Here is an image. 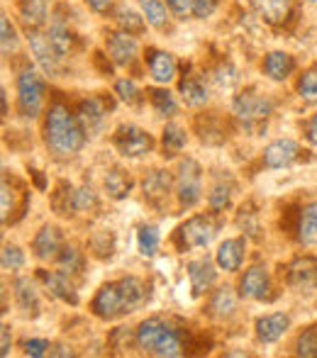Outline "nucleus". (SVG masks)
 <instances>
[{
    "label": "nucleus",
    "mask_w": 317,
    "mask_h": 358,
    "mask_svg": "<svg viewBox=\"0 0 317 358\" xmlns=\"http://www.w3.org/2000/svg\"><path fill=\"white\" fill-rule=\"evenodd\" d=\"M115 95H118L122 103L134 105L139 100V88L132 78H120V80H115Z\"/></svg>",
    "instance_id": "79ce46f5"
},
{
    "label": "nucleus",
    "mask_w": 317,
    "mask_h": 358,
    "mask_svg": "<svg viewBox=\"0 0 317 358\" xmlns=\"http://www.w3.org/2000/svg\"><path fill=\"white\" fill-rule=\"evenodd\" d=\"M115 22L120 29L129 34H142L144 32V17L139 13H134L132 8H118L115 10Z\"/></svg>",
    "instance_id": "f704fd0d"
},
{
    "label": "nucleus",
    "mask_w": 317,
    "mask_h": 358,
    "mask_svg": "<svg viewBox=\"0 0 317 358\" xmlns=\"http://www.w3.org/2000/svg\"><path fill=\"white\" fill-rule=\"evenodd\" d=\"M57 264H59V268L69 275L80 273V268H83V254H80L73 244H64V249L59 251V256H57Z\"/></svg>",
    "instance_id": "72a5a7b5"
},
{
    "label": "nucleus",
    "mask_w": 317,
    "mask_h": 358,
    "mask_svg": "<svg viewBox=\"0 0 317 358\" xmlns=\"http://www.w3.org/2000/svg\"><path fill=\"white\" fill-rule=\"evenodd\" d=\"M271 290V278H269V271L266 266H251L249 271H244L239 280V295L246 297V300H264L269 297Z\"/></svg>",
    "instance_id": "4468645a"
},
{
    "label": "nucleus",
    "mask_w": 317,
    "mask_h": 358,
    "mask_svg": "<svg viewBox=\"0 0 317 358\" xmlns=\"http://www.w3.org/2000/svg\"><path fill=\"white\" fill-rule=\"evenodd\" d=\"M295 354L305 356V358L317 356V324L308 327V329L295 339Z\"/></svg>",
    "instance_id": "58836bf2"
},
{
    "label": "nucleus",
    "mask_w": 317,
    "mask_h": 358,
    "mask_svg": "<svg viewBox=\"0 0 317 358\" xmlns=\"http://www.w3.org/2000/svg\"><path fill=\"white\" fill-rule=\"evenodd\" d=\"M95 205H98V198H95V190L90 185H80V188L73 190V210L85 213V210L95 208Z\"/></svg>",
    "instance_id": "37998d69"
},
{
    "label": "nucleus",
    "mask_w": 317,
    "mask_h": 358,
    "mask_svg": "<svg viewBox=\"0 0 317 358\" xmlns=\"http://www.w3.org/2000/svg\"><path fill=\"white\" fill-rule=\"evenodd\" d=\"M230 200H232V188L225 183H215L213 190L208 195V205L213 208V213H223L230 208Z\"/></svg>",
    "instance_id": "ea45409f"
},
{
    "label": "nucleus",
    "mask_w": 317,
    "mask_h": 358,
    "mask_svg": "<svg viewBox=\"0 0 317 358\" xmlns=\"http://www.w3.org/2000/svg\"><path fill=\"white\" fill-rule=\"evenodd\" d=\"M110 105L105 103L103 98H98V95H93V98H85L78 103V122L80 127L85 129V134L88 137H95V134L103 129L105 124V115H108Z\"/></svg>",
    "instance_id": "9b49d317"
},
{
    "label": "nucleus",
    "mask_w": 317,
    "mask_h": 358,
    "mask_svg": "<svg viewBox=\"0 0 317 358\" xmlns=\"http://www.w3.org/2000/svg\"><path fill=\"white\" fill-rule=\"evenodd\" d=\"M218 234V224L213 222L210 215H195L188 222L178 227L176 231V241H178V249H203Z\"/></svg>",
    "instance_id": "39448f33"
},
{
    "label": "nucleus",
    "mask_w": 317,
    "mask_h": 358,
    "mask_svg": "<svg viewBox=\"0 0 317 358\" xmlns=\"http://www.w3.org/2000/svg\"><path fill=\"white\" fill-rule=\"evenodd\" d=\"M85 3H88V8L98 15H108L110 8H113V0H85Z\"/></svg>",
    "instance_id": "8fccbe9b"
},
{
    "label": "nucleus",
    "mask_w": 317,
    "mask_h": 358,
    "mask_svg": "<svg viewBox=\"0 0 317 358\" xmlns=\"http://www.w3.org/2000/svg\"><path fill=\"white\" fill-rule=\"evenodd\" d=\"M305 137H308L310 144L317 146V113L308 120V124H305Z\"/></svg>",
    "instance_id": "3c124183"
},
{
    "label": "nucleus",
    "mask_w": 317,
    "mask_h": 358,
    "mask_svg": "<svg viewBox=\"0 0 317 358\" xmlns=\"http://www.w3.org/2000/svg\"><path fill=\"white\" fill-rule=\"evenodd\" d=\"M234 310H237V295L232 292V287H218L210 297V315L218 317V320H227V317L234 315Z\"/></svg>",
    "instance_id": "393cba45"
},
{
    "label": "nucleus",
    "mask_w": 317,
    "mask_h": 358,
    "mask_svg": "<svg viewBox=\"0 0 317 358\" xmlns=\"http://www.w3.org/2000/svg\"><path fill=\"white\" fill-rule=\"evenodd\" d=\"M188 144V134L181 124L176 122H169L161 132V146H164V156H176L178 151L185 149Z\"/></svg>",
    "instance_id": "c85d7f7f"
},
{
    "label": "nucleus",
    "mask_w": 317,
    "mask_h": 358,
    "mask_svg": "<svg viewBox=\"0 0 317 358\" xmlns=\"http://www.w3.org/2000/svg\"><path fill=\"white\" fill-rule=\"evenodd\" d=\"M120 290H122L125 305H127V312H134L144 300H147V287H144L142 280L137 275H127V278H120Z\"/></svg>",
    "instance_id": "cd10ccee"
},
{
    "label": "nucleus",
    "mask_w": 317,
    "mask_h": 358,
    "mask_svg": "<svg viewBox=\"0 0 317 358\" xmlns=\"http://www.w3.org/2000/svg\"><path fill=\"white\" fill-rule=\"evenodd\" d=\"M0 32H3V37H0V42H3V54L8 57L10 52L17 49V32H15L8 15H3V20H0Z\"/></svg>",
    "instance_id": "c03bdc74"
},
{
    "label": "nucleus",
    "mask_w": 317,
    "mask_h": 358,
    "mask_svg": "<svg viewBox=\"0 0 317 358\" xmlns=\"http://www.w3.org/2000/svg\"><path fill=\"white\" fill-rule=\"evenodd\" d=\"M159 229L154 224H142L137 231V246L142 251V256H154L159 251Z\"/></svg>",
    "instance_id": "c9c22d12"
},
{
    "label": "nucleus",
    "mask_w": 317,
    "mask_h": 358,
    "mask_svg": "<svg viewBox=\"0 0 317 358\" xmlns=\"http://www.w3.org/2000/svg\"><path fill=\"white\" fill-rule=\"evenodd\" d=\"M47 85L34 69H24L17 76V113L24 120H37L42 113Z\"/></svg>",
    "instance_id": "7ed1b4c3"
},
{
    "label": "nucleus",
    "mask_w": 317,
    "mask_h": 358,
    "mask_svg": "<svg viewBox=\"0 0 317 358\" xmlns=\"http://www.w3.org/2000/svg\"><path fill=\"white\" fill-rule=\"evenodd\" d=\"M147 66H149V76L157 80L159 85H166L176 78V71H178V64H176L174 54L161 52V49H147Z\"/></svg>",
    "instance_id": "a211bd4d"
},
{
    "label": "nucleus",
    "mask_w": 317,
    "mask_h": 358,
    "mask_svg": "<svg viewBox=\"0 0 317 358\" xmlns=\"http://www.w3.org/2000/svg\"><path fill=\"white\" fill-rule=\"evenodd\" d=\"M105 49H108L113 64H118V66H132V64L137 62V54H139L137 39H134L129 32H125V29L105 34Z\"/></svg>",
    "instance_id": "1a4fd4ad"
},
{
    "label": "nucleus",
    "mask_w": 317,
    "mask_h": 358,
    "mask_svg": "<svg viewBox=\"0 0 317 358\" xmlns=\"http://www.w3.org/2000/svg\"><path fill=\"white\" fill-rule=\"evenodd\" d=\"M134 180L132 176L127 173V171L122 169H110L108 173H105V190H108V195L113 200H122L129 195V190H132Z\"/></svg>",
    "instance_id": "bb28decb"
},
{
    "label": "nucleus",
    "mask_w": 317,
    "mask_h": 358,
    "mask_svg": "<svg viewBox=\"0 0 317 358\" xmlns=\"http://www.w3.org/2000/svg\"><path fill=\"white\" fill-rule=\"evenodd\" d=\"M8 115V95H5V88H3V117Z\"/></svg>",
    "instance_id": "864d4df0"
},
{
    "label": "nucleus",
    "mask_w": 317,
    "mask_h": 358,
    "mask_svg": "<svg viewBox=\"0 0 317 358\" xmlns=\"http://www.w3.org/2000/svg\"><path fill=\"white\" fill-rule=\"evenodd\" d=\"M303 146H300L295 139H276V142H271L269 146L264 149V156H261V161H264L266 169H288V166H293L295 161H300V156H303Z\"/></svg>",
    "instance_id": "9d476101"
},
{
    "label": "nucleus",
    "mask_w": 317,
    "mask_h": 358,
    "mask_svg": "<svg viewBox=\"0 0 317 358\" xmlns=\"http://www.w3.org/2000/svg\"><path fill=\"white\" fill-rule=\"evenodd\" d=\"M90 310H93L95 317H100V320H105V322L127 315V305H125L120 283H105L100 287V290L95 292L93 302H90Z\"/></svg>",
    "instance_id": "6e6552de"
},
{
    "label": "nucleus",
    "mask_w": 317,
    "mask_h": 358,
    "mask_svg": "<svg viewBox=\"0 0 317 358\" xmlns=\"http://www.w3.org/2000/svg\"><path fill=\"white\" fill-rule=\"evenodd\" d=\"M0 264H3V271H20L24 266V251L15 244H5L3 246V256H0Z\"/></svg>",
    "instance_id": "a19ab883"
},
{
    "label": "nucleus",
    "mask_w": 317,
    "mask_h": 358,
    "mask_svg": "<svg viewBox=\"0 0 317 358\" xmlns=\"http://www.w3.org/2000/svg\"><path fill=\"white\" fill-rule=\"evenodd\" d=\"M308 3H317V0H308Z\"/></svg>",
    "instance_id": "6e6d98bb"
},
{
    "label": "nucleus",
    "mask_w": 317,
    "mask_h": 358,
    "mask_svg": "<svg viewBox=\"0 0 317 358\" xmlns=\"http://www.w3.org/2000/svg\"><path fill=\"white\" fill-rule=\"evenodd\" d=\"M259 8L269 22H283L290 15V0H259Z\"/></svg>",
    "instance_id": "e433bc0d"
},
{
    "label": "nucleus",
    "mask_w": 317,
    "mask_h": 358,
    "mask_svg": "<svg viewBox=\"0 0 317 358\" xmlns=\"http://www.w3.org/2000/svg\"><path fill=\"white\" fill-rule=\"evenodd\" d=\"M15 213V190L8 185V178L3 180V222Z\"/></svg>",
    "instance_id": "49530a36"
},
{
    "label": "nucleus",
    "mask_w": 317,
    "mask_h": 358,
    "mask_svg": "<svg viewBox=\"0 0 317 358\" xmlns=\"http://www.w3.org/2000/svg\"><path fill=\"white\" fill-rule=\"evenodd\" d=\"M271 110H274V103H271L266 95L254 93V90H244V93H239L237 98L232 100L234 117H237L244 127H256V124H261L271 115Z\"/></svg>",
    "instance_id": "423d86ee"
},
{
    "label": "nucleus",
    "mask_w": 317,
    "mask_h": 358,
    "mask_svg": "<svg viewBox=\"0 0 317 358\" xmlns=\"http://www.w3.org/2000/svg\"><path fill=\"white\" fill-rule=\"evenodd\" d=\"M203 193V169L195 159H183L176 173V198L181 208H193Z\"/></svg>",
    "instance_id": "20e7f679"
},
{
    "label": "nucleus",
    "mask_w": 317,
    "mask_h": 358,
    "mask_svg": "<svg viewBox=\"0 0 317 358\" xmlns=\"http://www.w3.org/2000/svg\"><path fill=\"white\" fill-rule=\"evenodd\" d=\"M62 249H64V234L54 224H44L32 241V251L39 261H54Z\"/></svg>",
    "instance_id": "2eb2a0df"
},
{
    "label": "nucleus",
    "mask_w": 317,
    "mask_h": 358,
    "mask_svg": "<svg viewBox=\"0 0 317 358\" xmlns=\"http://www.w3.org/2000/svg\"><path fill=\"white\" fill-rule=\"evenodd\" d=\"M10 344H13V336H10V327L8 324H3V349H0V354L3 356H8L10 354Z\"/></svg>",
    "instance_id": "603ef678"
},
{
    "label": "nucleus",
    "mask_w": 317,
    "mask_h": 358,
    "mask_svg": "<svg viewBox=\"0 0 317 358\" xmlns=\"http://www.w3.org/2000/svg\"><path fill=\"white\" fill-rule=\"evenodd\" d=\"M288 285L295 290H317V259L313 256H298L293 264L288 266Z\"/></svg>",
    "instance_id": "ddd939ff"
},
{
    "label": "nucleus",
    "mask_w": 317,
    "mask_h": 358,
    "mask_svg": "<svg viewBox=\"0 0 317 358\" xmlns=\"http://www.w3.org/2000/svg\"><path fill=\"white\" fill-rule=\"evenodd\" d=\"M298 95L308 103H317V64L310 66L308 71H303V76L298 78Z\"/></svg>",
    "instance_id": "4c0bfd02"
},
{
    "label": "nucleus",
    "mask_w": 317,
    "mask_h": 358,
    "mask_svg": "<svg viewBox=\"0 0 317 358\" xmlns=\"http://www.w3.org/2000/svg\"><path fill=\"white\" fill-rule=\"evenodd\" d=\"M185 271H188V280H190V287H193V295L208 292L210 287L215 285V280H218V271H215L213 261H210L208 256L188 261V268Z\"/></svg>",
    "instance_id": "6ab92c4d"
},
{
    "label": "nucleus",
    "mask_w": 317,
    "mask_h": 358,
    "mask_svg": "<svg viewBox=\"0 0 317 358\" xmlns=\"http://www.w3.org/2000/svg\"><path fill=\"white\" fill-rule=\"evenodd\" d=\"M85 129L80 127L78 115H73L62 100H54L44 117V144L54 156H76L85 144Z\"/></svg>",
    "instance_id": "f257e3e1"
},
{
    "label": "nucleus",
    "mask_w": 317,
    "mask_h": 358,
    "mask_svg": "<svg viewBox=\"0 0 317 358\" xmlns=\"http://www.w3.org/2000/svg\"><path fill=\"white\" fill-rule=\"evenodd\" d=\"M142 190H144V198L149 200L152 205H161L166 200V195H169L171 190V176L169 171H149L147 176H144L142 180Z\"/></svg>",
    "instance_id": "412c9836"
},
{
    "label": "nucleus",
    "mask_w": 317,
    "mask_h": 358,
    "mask_svg": "<svg viewBox=\"0 0 317 358\" xmlns=\"http://www.w3.org/2000/svg\"><path fill=\"white\" fill-rule=\"evenodd\" d=\"M295 71V59L288 52H271L264 59V73L271 80H286Z\"/></svg>",
    "instance_id": "4be33fe9"
},
{
    "label": "nucleus",
    "mask_w": 317,
    "mask_h": 358,
    "mask_svg": "<svg viewBox=\"0 0 317 358\" xmlns=\"http://www.w3.org/2000/svg\"><path fill=\"white\" fill-rule=\"evenodd\" d=\"M166 3H169V5H171V3H174V0H166Z\"/></svg>",
    "instance_id": "5fc2aeb1"
},
{
    "label": "nucleus",
    "mask_w": 317,
    "mask_h": 358,
    "mask_svg": "<svg viewBox=\"0 0 317 358\" xmlns=\"http://www.w3.org/2000/svg\"><path fill=\"white\" fill-rule=\"evenodd\" d=\"M215 8H218V0H195L193 3V17H198V20L210 17V15L215 13Z\"/></svg>",
    "instance_id": "de8ad7c7"
},
{
    "label": "nucleus",
    "mask_w": 317,
    "mask_h": 358,
    "mask_svg": "<svg viewBox=\"0 0 317 358\" xmlns=\"http://www.w3.org/2000/svg\"><path fill=\"white\" fill-rule=\"evenodd\" d=\"M20 15H22L27 29L42 27L47 22V3L44 0H20Z\"/></svg>",
    "instance_id": "7c9ffc66"
},
{
    "label": "nucleus",
    "mask_w": 317,
    "mask_h": 358,
    "mask_svg": "<svg viewBox=\"0 0 317 358\" xmlns=\"http://www.w3.org/2000/svg\"><path fill=\"white\" fill-rule=\"evenodd\" d=\"M149 100H152L154 113L161 115V117H174L178 113V103L166 88H152L149 90Z\"/></svg>",
    "instance_id": "473e14b6"
},
{
    "label": "nucleus",
    "mask_w": 317,
    "mask_h": 358,
    "mask_svg": "<svg viewBox=\"0 0 317 358\" xmlns=\"http://www.w3.org/2000/svg\"><path fill=\"white\" fill-rule=\"evenodd\" d=\"M193 3L195 0H174V3H171V10H174L181 20H185V15H193Z\"/></svg>",
    "instance_id": "09e8293b"
},
{
    "label": "nucleus",
    "mask_w": 317,
    "mask_h": 358,
    "mask_svg": "<svg viewBox=\"0 0 317 358\" xmlns=\"http://www.w3.org/2000/svg\"><path fill=\"white\" fill-rule=\"evenodd\" d=\"M254 329H256V339L261 344H276L290 329V317L286 312H271V315H264L256 320Z\"/></svg>",
    "instance_id": "f3484780"
},
{
    "label": "nucleus",
    "mask_w": 317,
    "mask_h": 358,
    "mask_svg": "<svg viewBox=\"0 0 317 358\" xmlns=\"http://www.w3.org/2000/svg\"><path fill=\"white\" fill-rule=\"evenodd\" d=\"M298 241L305 246L317 244V203H310L300 210L298 217Z\"/></svg>",
    "instance_id": "a878e982"
},
{
    "label": "nucleus",
    "mask_w": 317,
    "mask_h": 358,
    "mask_svg": "<svg viewBox=\"0 0 317 358\" xmlns=\"http://www.w3.org/2000/svg\"><path fill=\"white\" fill-rule=\"evenodd\" d=\"M178 90H181V98H183L185 105H190V108H203L210 98L208 88H205L200 76H185L178 83Z\"/></svg>",
    "instance_id": "b1692460"
},
{
    "label": "nucleus",
    "mask_w": 317,
    "mask_h": 358,
    "mask_svg": "<svg viewBox=\"0 0 317 358\" xmlns=\"http://www.w3.org/2000/svg\"><path fill=\"white\" fill-rule=\"evenodd\" d=\"M29 47H32L34 59H37V64L44 69V73H47V76H57L59 59H62V57H59L57 49H54L49 34H42L37 27H32V29H29Z\"/></svg>",
    "instance_id": "f8f14e48"
},
{
    "label": "nucleus",
    "mask_w": 317,
    "mask_h": 358,
    "mask_svg": "<svg viewBox=\"0 0 317 358\" xmlns=\"http://www.w3.org/2000/svg\"><path fill=\"white\" fill-rule=\"evenodd\" d=\"M15 300H17L20 310L27 312V315H37L39 312V292L34 280H29L27 275H20L15 280Z\"/></svg>",
    "instance_id": "5701e85b"
},
{
    "label": "nucleus",
    "mask_w": 317,
    "mask_h": 358,
    "mask_svg": "<svg viewBox=\"0 0 317 358\" xmlns=\"http://www.w3.org/2000/svg\"><path fill=\"white\" fill-rule=\"evenodd\" d=\"M49 39H52L54 49H57L59 57H66V54H71L73 49V34L71 29H69V24L64 22V20H54L52 27H49Z\"/></svg>",
    "instance_id": "c756f323"
},
{
    "label": "nucleus",
    "mask_w": 317,
    "mask_h": 358,
    "mask_svg": "<svg viewBox=\"0 0 317 358\" xmlns=\"http://www.w3.org/2000/svg\"><path fill=\"white\" fill-rule=\"evenodd\" d=\"M39 278L44 280V285L49 287L54 297H59L62 302H69V305H78V292L71 283V275L59 271H39Z\"/></svg>",
    "instance_id": "aec40b11"
},
{
    "label": "nucleus",
    "mask_w": 317,
    "mask_h": 358,
    "mask_svg": "<svg viewBox=\"0 0 317 358\" xmlns=\"http://www.w3.org/2000/svg\"><path fill=\"white\" fill-rule=\"evenodd\" d=\"M22 349H24V356L39 358L52 351V344H49L47 339H27V341H22Z\"/></svg>",
    "instance_id": "a18cd8bd"
},
{
    "label": "nucleus",
    "mask_w": 317,
    "mask_h": 358,
    "mask_svg": "<svg viewBox=\"0 0 317 358\" xmlns=\"http://www.w3.org/2000/svg\"><path fill=\"white\" fill-rule=\"evenodd\" d=\"M246 256V239H225L223 244L215 251V261H218V268L225 271V273H237L244 264Z\"/></svg>",
    "instance_id": "dca6fc26"
},
{
    "label": "nucleus",
    "mask_w": 317,
    "mask_h": 358,
    "mask_svg": "<svg viewBox=\"0 0 317 358\" xmlns=\"http://www.w3.org/2000/svg\"><path fill=\"white\" fill-rule=\"evenodd\" d=\"M139 5H142V13L144 17H147V22L152 24V27L157 29H166L169 27V8H166L161 0H139Z\"/></svg>",
    "instance_id": "2f4dec72"
},
{
    "label": "nucleus",
    "mask_w": 317,
    "mask_h": 358,
    "mask_svg": "<svg viewBox=\"0 0 317 358\" xmlns=\"http://www.w3.org/2000/svg\"><path fill=\"white\" fill-rule=\"evenodd\" d=\"M134 344L142 354L152 356H181V334L171 322H166L164 317L154 315L147 317L142 324L134 331Z\"/></svg>",
    "instance_id": "f03ea898"
},
{
    "label": "nucleus",
    "mask_w": 317,
    "mask_h": 358,
    "mask_svg": "<svg viewBox=\"0 0 317 358\" xmlns=\"http://www.w3.org/2000/svg\"><path fill=\"white\" fill-rule=\"evenodd\" d=\"M113 144L120 156L125 159H139L154 149V139L149 132H144L137 124H120L113 134Z\"/></svg>",
    "instance_id": "0eeeda50"
}]
</instances>
